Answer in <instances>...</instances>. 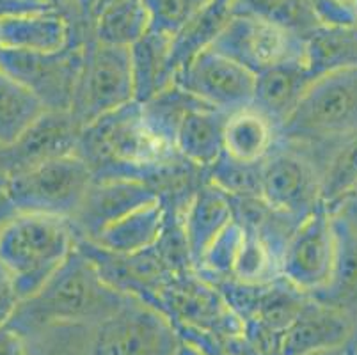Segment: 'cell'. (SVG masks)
Here are the masks:
<instances>
[{
  "mask_svg": "<svg viewBox=\"0 0 357 355\" xmlns=\"http://www.w3.org/2000/svg\"><path fill=\"white\" fill-rule=\"evenodd\" d=\"M130 293L110 285L80 247L43 288L25 299L9 325L22 334L52 324L100 325L119 311Z\"/></svg>",
  "mask_w": 357,
  "mask_h": 355,
  "instance_id": "6da1fadb",
  "label": "cell"
},
{
  "mask_svg": "<svg viewBox=\"0 0 357 355\" xmlns=\"http://www.w3.org/2000/svg\"><path fill=\"white\" fill-rule=\"evenodd\" d=\"M75 153L87 162L95 180L141 178L151 185L181 158L149 128L139 102L84 126Z\"/></svg>",
  "mask_w": 357,
  "mask_h": 355,
  "instance_id": "7a4b0ae2",
  "label": "cell"
},
{
  "mask_svg": "<svg viewBox=\"0 0 357 355\" xmlns=\"http://www.w3.org/2000/svg\"><path fill=\"white\" fill-rule=\"evenodd\" d=\"M75 249L77 233L63 217L15 213L0 229V263L15 279L22 302L40 292Z\"/></svg>",
  "mask_w": 357,
  "mask_h": 355,
  "instance_id": "3957f363",
  "label": "cell"
},
{
  "mask_svg": "<svg viewBox=\"0 0 357 355\" xmlns=\"http://www.w3.org/2000/svg\"><path fill=\"white\" fill-rule=\"evenodd\" d=\"M8 201L15 213L52 215L73 219L93 183V171L77 153L4 176Z\"/></svg>",
  "mask_w": 357,
  "mask_h": 355,
  "instance_id": "277c9868",
  "label": "cell"
},
{
  "mask_svg": "<svg viewBox=\"0 0 357 355\" xmlns=\"http://www.w3.org/2000/svg\"><path fill=\"white\" fill-rule=\"evenodd\" d=\"M357 132V70L317 78L281 126V139L313 144Z\"/></svg>",
  "mask_w": 357,
  "mask_h": 355,
  "instance_id": "5b68a950",
  "label": "cell"
},
{
  "mask_svg": "<svg viewBox=\"0 0 357 355\" xmlns=\"http://www.w3.org/2000/svg\"><path fill=\"white\" fill-rule=\"evenodd\" d=\"M87 41L75 38L66 48L57 52L0 48V71L27 87L47 110L71 112L82 75Z\"/></svg>",
  "mask_w": 357,
  "mask_h": 355,
  "instance_id": "8992f818",
  "label": "cell"
},
{
  "mask_svg": "<svg viewBox=\"0 0 357 355\" xmlns=\"http://www.w3.org/2000/svg\"><path fill=\"white\" fill-rule=\"evenodd\" d=\"M132 102H135V86L130 48L89 39L71 107L77 123L84 128Z\"/></svg>",
  "mask_w": 357,
  "mask_h": 355,
  "instance_id": "52a82bcc",
  "label": "cell"
},
{
  "mask_svg": "<svg viewBox=\"0 0 357 355\" xmlns=\"http://www.w3.org/2000/svg\"><path fill=\"white\" fill-rule=\"evenodd\" d=\"M210 48L255 75L278 64L306 63V38L303 34L245 13H231Z\"/></svg>",
  "mask_w": 357,
  "mask_h": 355,
  "instance_id": "ba28073f",
  "label": "cell"
},
{
  "mask_svg": "<svg viewBox=\"0 0 357 355\" xmlns=\"http://www.w3.org/2000/svg\"><path fill=\"white\" fill-rule=\"evenodd\" d=\"M180 345L173 320L135 295H130L109 320L96 325L95 355H176Z\"/></svg>",
  "mask_w": 357,
  "mask_h": 355,
  "instance_id": "9c48e42d",
  "label": "cell"
},
{
  "mask_svg": "<svg viewBox=\"0 0 357 355\" xmlns=\"http://www.w3.org/2000/svg\"><path fill=\"white\" fill-rule=\"evenodd\" d=\"M259 197L272 210L303 222L320 206V176L311 156L298 146L283 142L263 160Z\"/></svg>",
  "mask_w": 357,
  "mask_h": 355,
  "instance_id": "30bf717a",
  "label": "cell"
},
{
  "mask_svg": "<svg viewBox=\"0 0 357 355\" xmlns=\"http://www.w3.org/2000/svg\"><path fill=\"white\" fill-rule=\"evenodd\" d=\"M334 259V217L324 208H318L295 227L288 239L281 258V275L298 292L313 295L329 281Z\"/></svg>",
  "mask_w": 357,
  "mask_h": 355,
  "instance_id": "8fae6325",
  "label": "cell"
},
{
  "mask_svg": "<svg viewBox=\"0 0 357 355\" xmlns=\"http://www.w3.org/2000/svg\"><path fill=\"white\" fill-rule=\"evenodd\" d=\"M255 84L256 75L252 71L208 47L178 73L174 86L206 105L235 112L252 105Z\"/></svg>",
  "mask_w": 357,
  "mask_h": 355,
  "instance_id": "7c38bea8",
  "label": "cell"
},
{
  "mask_svg": "<svg viewBox=\"0 0 357 355\" xmlns=\"http://www.w3.org/2000/svg\"><path fill=\"white\" fill-rule=\"evenodd\" d=\"M160 201V194L141 178L93 180L71 224L77 239L93 240L100 231L146 204Z\"/></svg>",
  "mask_w": 357,
  "mask_h": 355,
  "instance_id": "4fadbf2b",
  "label": "cell"
},
{
  "mask_svg": "<svg viewBox=\"0 0 357 355\" xmlns=\"http://www.w3.org/2000/svg\"><path fill=\"white\" fill-rule=\"evenodd\" d=\"M82 126L71 112H45L43 116L15 142L0 151V172L18 174L38 164L73 155L77 151Z\"/></svg>",
  "mask_w": 357,
  "mask_h": 355,
  "instance_id": "5bb4252c",
  "label": "cell"
},
{
  "mask_svg": "<svg viewBox=\"0 0 357 355\" xmlns=\"http://www.w3.org/2000/svg\"><path fill=\"white\" fill-rule=\"evenodd\" d=\"M233 220L231 195L208 180L201 183L180 217L185 249L194 269L199 266L206 250Z\"/></svg>",
  "mask_w": 357,
  "mask_h": 355,
  "instance_id": "9a60e30c",
  "label": "cell"
},
{
  "mask_svg": "<svg viewBox=\"0 0 357 355\" xmlns=\"http://www.w3.org/2000/svg\"><path fill=\"white\" fill-rule=\"evenodd\" d=\"M356 324L343 312L307 295L294 324L284 332L279 355H306L347 347L356 336Z\"/></svg>",
  "mask_w": 357,
  "mask_h": 355,
  "instance_id": "2e32d148",
  "label": "cell"
},
{
  "mask_svg": "<svg viewBox=\"0 0 357 355\" xmlns=\"http://www.w3.org/2000/svg\"><path fill=\"white\" fill-rule=\"evenodd\" d=\"M295 146L303 148L317 165L320 176V206L333 215L357 187V132L313 144Z\"/></svg>",
  "mask_w": 357,
  "mask_h": 355,
  "instance_id": "e0dca14e",
  "label": "cell"
},
{
  "mask_svg": "<svg viewBox=\"0 0 357 355\" xmlns=\"http://www.w3.org/2000/svg\"><path fill=\"white\" fill-rule=\"evenodd\" d=\"M229 114L203 102L190 107L174 132L178 155L201 171H208L224 153V128Z\"/></svg>",
  "mask_w": 357,
  "mask_h": 355,
  "instance_id": "ac0fdd59",
  "label": "cell"
},
{
  "mask_svg": "<svg viewBox=\"0 0 357 355\" xmlns=\"http://www.w3.org/2000/svg\"><path fill=\"white\" fill-rule=\"evenodd\" d=\"M79 38L57 9L0 18V47L25 52H57Z\"/></svg>",
  "mask_w": 357,
  "mask_h": 355,
  "instance_id": "d6986e66",
  "label": "cell"
},
{
  "mask_svg": "<svg viewBox=\"0 0 357 355\" xmlns=\"http://www.w3.org/2000/svg\"><path fill=\"white\" fill-rule=\"evenodd\" d=\"M167 215V208L162 199L146 204L118 222L107 226L87 242L114 256H135L146 252L153 249L165 234L169 226Z\"/></svg>",
  "mask_w": 357,
  "mask_h": 355,
  "instance_id": "ffe728a7",
  "label": "cell"
},
{
  "mask_svg": "<svg viewBox=\"0 0 357 355\" xmlns=\"http://www.w3.org/2000/svg\"><path fill=\"white\" fill-rule=\"evenodd\" d=\"M313 77L304 61H294L272 66L256 75L252 107L263 112L281 128L291 116Z\"/></svg>",
  "mask_w": 357,
  "mask_h": 355,
  "instance_id": "44dd1931",
  "label": "cell"
},
{
  "mask_svg": "<svg viewBox=\"0 0 357 355\" xmlns=\"http://www.w3.org/2000/svg\"><path fill=\"white\" fill-rule=\"evenodd\" d=\"M283 144L281 128L256 107L235 110L224 128V155L242 164H261Z\"/></svg>",
  "mask_w": 357,
  "mask_h": 355,
  "instance_id": "7402d4cb",
  "label": "cell"
},
{
  "mask_svg": "<svg viewBox=\"0 0 357 355\" xmlns=\"http://www.w3.org/2000/svg\"><path fill=\"white\" fill-rule=\"evenodd\" d=\"M334 229L336 259L333 273L327 285L310 297L343 312L357 327V229L337 217H334Z\"/></svg>",
  "mask_w": 357,
  "mask_h": 355,
  "instance_id": "603a6c76",
  "label": "cell"
},
{
  "mask_svg": "<svg viewBox=\"0 0 357 355\" xmlns=\"http://www.w3.org/2000/svg\"><path fill=\"white\" fill-rule=\"evenodd\" d=\"M135 102L146 103L176 82L173 39L149 31L130 47Z\"/></svg>",
  "mask_w": 357,
  "mask_h": 355,
  "instance_id": "cb8c5ba5",
  "label": "cell"
},
{
  "mask_svg": "<svg viewBox=\"0 0 357 355\" xmlns=\"http://www.w3.org/2000/svg\"><path fill=\"white\" fill-rule=\"evenodd\" d=\"M306 66L313 80L357 70V24L318 25L306 36Z\"/></svg>",
  "mask_w": 357,
  "mask_h": 355,
  "instance_id": "d4e9b609",
  "label": "cell"
},
{
  "mask_svg": "<svg viewBox=\"0 0 357 355\" xmlns=\"http://www.w3.org/2000/svg\"><path fill=\"white\" fill-rule=\"evenodd\" d=\"M47 107L20 82L0 71V148L15 144Z\"/></svg>",
  "mask_w": 357,
  "mask_h": 355,
  "instance_id": "484cf974",
  "label": "cell"
},
{
  "mask_svg": "<svg viewBox=\"0 0 357 355\" xmlns=\"http://www.w3.org/2000/svg\"><path fill=\"white\" fill-rule=\"evenodd\" d=\"M149 32V20L142 0H112L95 20L96 41L130 48Z\"/></svg>",
  "mask_w": 357,
  "mask_h": 355,
  "instance_id": "4316f807",
  "label": "cell"
},
{
  "mask_svg": "<svg viewBox=\"0 0 357 355\" xmlns=\"http://www.w3.org/2000/svg\"><path fill=\"white\" fill-rule=\"evenodd\" d=\"M24 336L25 355H95L96 325L52 324Z\"/></svg>",
  "mask_w": 357,
  "mask_h": 355,
  "instance_id": "83f0119b",
  "label": "cell"
},
{
  "mask_svg": "<svg viewBox=\"0 0 357 355\" xmlns=\"http://www.w3.org/2000/svg\"><path fill=\"white\" fill-rule=\"evenodd\" d=\"M215 0H142L149 31L174 39Z\"/></svg>",
  "mask_w": 357,
  "mask_h": 355,
  "instance_id": "f1b7e54d",
  "label": "cell"
},
{
  "mask_svg": "<svg viewBox=\"0 0 357 355\" xmlns=\"http://www.w3.org/2000/svg\"><path fill=\"white\" fill-rule=\"evenodd\" d=\"M20 304L22 297L15 285V279L0 263V327L11 322Z\"/></svg>",
  "mask_w": 357,
  "mask_h": 355,
  "instance_id": "f546056e",
  "label": "cell"
},
{
  "mask_svg": "<svg viewBox=\"0 0 357 355\" xmlns=\"http://www.w3.org/2000/svg\"><path fill=\"white\" fill-rule=\"evenodd\" d=\"M27 341L20 331L9 324L0 327V355H25Z\"/></svg>",
  "mask_w": 357,
  "mask_h": 355,
  "instance_id": "4dcf8cb0",
  "label": "cell"
},
{
  "mask_svg": "<svg viewBox=\"0 0 357 355\" xmlns=\"http://www.w3.org/2000/svg\"><path fill=\"white\" fill-rule=\"evenodd\" d=\"M48 9L54 8L41 2V0H0V18L34 11H48Z\"/></svg>",
  "mask_w": 357,
  "mask_h": 355,
  "instance_id": "1f68e13d",
  "label": "cell"
},
{
  "mask_svg": "<svg viewBox=\"0 0 357 355\" xmlns=\"http://www.w3.org/2000/svg\"><path fill=\"white\" fill-rule=\"evenodd\" d=\"M333 217L345 220V222L350 224L354 229H357V187L347 195V199L337 206V210L334 211Z\"/></svg>",
  "mask_w": 357,
  "mask_h": 355,
  "instance_id": "d6a6232c",
  "label": "cell"
},
{
  "mask_svg": "<svg viewBox=\"0 0 357 355\" xmlns=\"http://www.w3.org/2000/svg\"><path fill=\"white\" fill-rule=\"evenodd\" d=\"M176 355H208V354H204L201 348H197L196 345L192 343H187V341H181L180 348H178Z\"/></svg>",
  "mask_w": 357,
  "mask_h": 355,
  "instance_id": "836d02e7",
  "label": "cell"
},
{
  "mask_svg": "<svg viewBox=\"0 0 357 355\" xmlns=\"http://www.w3.org/2000/svg\"><path fill=\"white\" fill-rule=\"evenodd\" d=\"M306 355H354V352L352 348H350V345H347V347H337V348H331V350L313 352V354H306Z\"/></svg>",
  "mask_w": 357,
  "mask_h": 355,
  "instance_id": "e575fe53",
  "label": "cell"
},
{
  "mask_svg": "<svg viewBox=\"0 0 357 355\" xmlns=\"http://www.w3.org/2000/svg\"><path fill=\"white\" fill-rule=\"evenodd\" d=\"M350 348H352L354 355H357V331H356V336H354V340L350 341Z\"/></svg>",
  "mask_w": 357,
  "mask_h": 355,
  "instance_id": "d590c367",
  "label": "cell"
},
{
  "mask_svg": "<svg viewBox=\"0 0 357 355\" xmlns=\"http://www.w3.org/2000/svg\"><path fill=\"white\" fill-rule=\"evenodd\" d=\"M354 2V8H356V15H357V0H352Z\"/></svg>",
  "mask_w": 357,
  "mask_h": 355,
  "instance_id": "8d00e7d4",
  "label": "cell"
},
{
  "mask_svg": "<svg viewBox=\"0 0 357 355\" xmlns=\"http://www.w3.org/2000/svg\"><path fill=\"white\" fill-rule=\"evenodd\" d=\"M0 151H2V148H0Z\"/></svg>",
  "mask_w": 357,
  "mask_h": 355,
  "instance_id": "74e56055",
  "label": "cell"
},
{
  "mask_svg": "<svg viewBox=\"0 0 357 355\" xmlns=\"http://www.w3.org/2000/svg\"><path fill=\"white\" fill-rule=\"evenodd\" d=\"M41 2H43V0H41Z\"/></svg>",
  "mask_w": 357,
  "mask_h": 355,
  "instance_id": "f35d334b",
  "label": "cell"
},
{
  "mask_svg": "<svg viewBox=\"0 0 357 355\" xmlns=\"http://www.w3.org/2000/svg\"><path fill=\"white\" fill-rule=\"evenodd\" d=\"M0 48H2V47H0Z\"/></svg>",
  "mask_w": 357,
  "mask_h": 355,
  "instance_id": "ab89813d",
  "label": "cell"
}]
</instances>
